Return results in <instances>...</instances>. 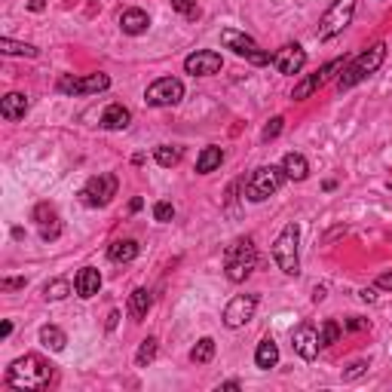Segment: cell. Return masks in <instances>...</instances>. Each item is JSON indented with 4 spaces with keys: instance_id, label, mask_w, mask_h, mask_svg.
Wrapping results in <instances>:
<instances>
[{
    "instance_id": "cell-1",
    "label": "cell",
    "mask_w": 392,
    "mask_h": 392,
    "mask_svg": "<svg viewBox=\"0 0 392 392\" xmlns=\"http://www.w3.org/2000/svg\"><path fill=\"white\" fill-rule=\"evenodd\" d=\"M52 377V368L40 356H22L10 365L6 371V383L12 389H43Z\"/></svg>"
},
{
    "instance_id": "cell-2",
    "label": "cell",
    "mask_w": 392,
    "mask_h": 392,
    "mask_svg": "<svg viewBox=\"0 0 392 392\" xmlns=\"http://www.w3.org/2000/svg\"><path fill=\"white\" fill-rule=\"evenodd\" d=\"M383 58H387V43H374L371 49H365L356 62H350L343 68L341 80H337V89L346 93V89H352L356 83H362L365 77L377 74V71H380V64H383Z\"/></svg>"
},
{
    "instance_id": "cell-3",
    "label": "cell",
    "mask_w": 392,
    "mask_h": 392,
    "mask_svg": "<svg viewBox=\"0 0 392 392\" xmlns=\"http://www.w3.org/2000/svg\"><path fill=\"white\" fill-rule=\"evenodd\" d=\"M254 264H258V252H254V243L248 236L236 239V243L224 252V270H227L230 282H245V279L252 276Z\"/></svg>"
},
{
    "instance_id": "cell-4",
    "label": "cell",
    "mask_w": 392,
    "mask_h": 392,
    "mask_svg": "<svg viewBox=\"0 0 392 392\" xmlns=\"http://www.w3.org/2000/svg\"><path fill=\"white\" fill-rule=\"evenodd\" d=\"M297 239H300L297 224H289V227H285V230L276 236V243H273V260H276V267L285 273V276H297V273H300Z\"/></svg>"
},
{
    "instance_id": "cell-5",
    "label": "cell",
    "mask_w": 392,
    "mask_h": 392,
    "mask_svg": "<svg viewBox=\"0 0 392 392\" xmlns=\"http://www.w3.org/2000/svg\"><path fill=\"white\" fill-rule=\"evenodd\" d=\"M352 16H356V0H334L328 6V12L322 16V22H319L316 37L319 40H331V37L343 34L352 25Z\"/></svg>"
},
{
    "instance_id": "cell-6",
    "label": "cell",
    "mask_w": 392,
    "mask_h": 392,
    "mask_svg": "<svg viewBox=\"0 0 392 392\" xmlns=\"http://www.w3.org/2000/svg\"><path fill=\"white\" fill-rule=\"evenodd\" d=\"M282 181H285L282 166H260V169H254L252 178H248L245 196L252 202H264L267 196H273L279 187H282Z\"/></svg>"
},
{
    "instance_id": "cell-7",
    "label": "cell",
    "mask_w": 392,
    "mask_h": 392,
    "mask_svg": "<svg viewBox=\"0 0 392 392\" xmlns=\"http://www.w3.org/2000/svg\"><path fill=\"white\" fill-rule=\"evenodd\" d=\"M221 43H224L227 49H233L239 58H245V62H252V64H270L273 58H270V52L267 49H260L258 43L252 40V37L245 34V31H236V28H224L221 31Z\"/></svg>"
},
{
    "instance_id": "cell-8",
    "label": "cell",
    "mask_w": 392,
    "mask_h": 392,
    "mask_svg": "<svg viewBox=\"0 0 392 392\" xmlns=\"http://www.w3.org/2000/svg\"><path fill=\"white\" fill-rule=\"evenodd\" d=\"M181 98H184V83L178 77H160L156 83H150L145 93V101L150 108H172Z\"/></svg>"
},
{
    "instance_id": "cell-9",
    "label": "cell",
    "mask_w": 392,
    "mask_h": 392,
    "mask_svg": "<svg viewBox=\"0 0 392 392\" xmlns=\"http://www.w3.org/2000/svg\"><path fill=\"white\" fill-rule=\"evenodd\" d=\"M114 196H117V178L104 172V175H95V178L86 181V187L80 191V202L89 208H104Z\"/></svg>"
},
{
    "instance_id": "cell-10",
    "label": "cell",
    "mask_w": 392,
    "mask_h": 392,
    "mask_svg": "<svg viewBox=\"0 0 392 392\" xmlns=\"http://www.w3.org/2000/svg\"><path fill=\"white\" fill-rule=\"evenodd\" d=\"M110 86L108 74H89V77H58V93L64 95H89V93H104Z\"/></svg>"
},
{
    "instance_id": "cell-11",
    "label": "cell",
    "mask_w": 392,
    "mask_h": 392,
    "mask_svg": "<svg viewBox=\"0 0 392 392\" xmlns=\"http://www.w3.org/2000/svg\"><path fill=\"white\" fill-rule=\"evenodd\" d=\"M254 310H258V297L254 294H236L224 306V325L227 328H243V325L254 319Z\"/></svg>"
},
{
    "instance_id": "cell-12",
    "label": "cell",
    "mask_w": 392,
    "mask_h": 392,
    "mask_svg": "<svg viewBox=\"0 0 392 392\" xmlns=\"http://www.w3.org/2000/svg\"><path fill=\"white\" fill-rule=\"evenodd\" d=\"M221 68H224V58L215 49H196L193 56L184 58V71L193 77H212V74H218Z\"/></svg>"
},
{
    "instance_id": "cell-13",
    "label": "cell",
    "mask_w": 392,
    "mask_h": 392,
    "mask_svg": "<svg viewBox=\"0 0 392 392\" xmlns=\"http://www.w3.org/2000/svg\"><path fill=\"white\" fill-rule=\"evenodd\" d=\"M273 64H276L279 74L294 77V74H300V71H304L306 52H304V47H297V43H289V47H282L276 56H273Z\"/></svg>"
},
{
    "instance_id": "cell-14",
    "label": "cell",
    "mask_w": 392,
    "mask_h": 392,
    "mask_svg": "<svg viewBox=\"0 0 392 392\" xmlns=\"http://www.w3.org/2000/svg\"><path fill=\"white\" fill-rule=\"evenodd\" d=\"M291 346L300 358L313 362V358L319 356V350H322V346H319V331L313 328V325H300V328L291 334Z\"/></svg>"
},
{
    "instance_id": "cell-15",
    "label": "cell",
    "mask_w": 392,
    "mask_h": 392,
    "mask_svg": "<svg viewBox=\"0 0 392 392\" xmlns=\"http://www.w3.org/2000/svg\"><path fill=\"white\" fill-rule=\"evenodd\" d=\"M74 291H77V297H83V300L95 297V294L101 291V273H98L95 267H83L74 276Z\"/></svg>"
},
{
    "instance_id": "cell-16",
    "label": "cell",
    "mask_w": 392,
    "mask_h": 392,
    "mask_svg": "<svg viewBox=\"0 0 392 392\" xmlns=\"http://www.w3.org/2000/svg\"><path fill=\"white\" fill-rule=\"evenodd\" d=\"M120 28H123V34H129V37H138V34H145V31L150 28V19H147V12L145 10H126L120 16Z\"/></svg>"
},
{
    "instance_id": "cell-17",
    "label": "cell",
    "mask_w": 392,
    "mask_h": 392,
    "mask_svg": "<svg viewBox=\"0 0 392 392\" xmlns=\"http://www.w3.org/2000/svg\"><path fill=\"white\" fill-rule=\"evenodd\" d=\"M25 114H28V98L22 93H10L0 98V117L3 120H22Z\"/></svg>"
},
{
    "instance_id": "cell-18",
    "label": "cell",
    "mask_w": 392,
    "mask_h": 392,
    "mask_svg": "<svg viewBox=\"0 0 392 392\" xmlns=\"http://www.w3.org/2000/svg\"><path fill=\"white\" fill-rule=\"evenodd\" d=\"M129 123H132V114H129V108H123V104H108L101 114V126L110 129V132H120V129H126Z\"/></svg>"
},
{
    "instance_id": "cell-19",
    "label": "cell",
    "mask_w": 392,
    "mask_h": 392,
    "mask_svg": "<svg viewBox=\"0 0 392 392\" xmlns=\"http://www.w3.org/2000/svg\"><path fill=\"white\" fill-rule=\"evenodd\" d=\"M282 172L289 181H304L306 175H310V162H306L304 154H294L291 150V154L282 156Z\"/></svg>"
},
{
    "instance_id": "cell-20",
    "label": "cell",
    "mask_w": 392,
    "mask_h": 392,
    "mask_svg": "<svg viewBox=\"0 0 392 392\" xmlns=\"http://www.w3.org/2000/svg\"><path fill=\"white\" fill-rule=\"evenodd\" d=\"M138 243L135 239H117V243H110L108 248V258L114 260V264H129V260L138 258Z\"/></svg>"
},
{
    "instance_id": "cell-21",
    "label": "cell",
    "mask_w": 392,
    "mask_h": 392,
    "mask_svg": "<svg viewBox=\"0 0 392 392\" xmlns=\"http://www.w3.org/2000/svg\"><path fill=\"white\" fill-rule=\"evenodd\" d=\"M276 362H279V346L273 337H264V341L258 343V352H254V365L270 371V368H276Z\"/></svg>"
},
{
    "instance_id": "cell-22",
    "label": "cell",
    "mask_w": 392,
    "mask_h": 392,
    "mask_svg": "<svg viewBox=\"0 0 392 392\" xmlns=\"http://www.w3.org/2000/svg\"><path fill=\"white\" fill-rule=\"evenodd\" d=\"M154 306V297H150L147 289H135L129 294V313H132V319H147V310Z\"/></svg>"
},
{
    "instance_id": "cell-23",
    "label": "cell",
    "mask_w": 392,
    "mask_h": 392,
    "mask_svg": "<svg viewBox=\"0 0 392 392\" xmlns=\"http://www.w3.org/2000/svg\"><path fill=\"white\" fill-rule=\"evenodd\" d=\"M221 162H224V150L221 147H206L199 156H196V172L208 175V172H215Z\"/></svg>"
},
{
    "instance_id": "cell-24",
    "label": "cell",
    "mask_w": 392,
    "mask_h": 392,
    "mask_svg": "<svg viewBox=\"0 0 392 392\" xmlns=\"http://www.w3.org/2000/svg\"><path fill=\"white\" fill-rule=\"evenodd\" d=\"M40 343L47 346V350H52V352H62L64 343H68V337H64V331L56 328V325H43V328H40Z\"/></svg>"
},
{
    "instance_id": "cell-25",
    "label": "cell",
    "mask_w": 392,
    "mask_h": 392,
    "mask_svg": "<svg viewBox=\"0 0 392 392\" xmlns=\"http://www.w3.org/2000/svg\"><path fill=\"white\" fill-rule=\"evenodd\" d=\"M322 86V77H319V71L316 74H310V77H304V80L297 83V86H294V93H291V98L294 101H304V98H310L313 93H316V89Z\"/></svg>"
},
{
    "instance_id": "cell-26",
    "label": "cell",
    "mask_w": 392,
    "mask_h": 392,
    "mask_svg": "<svg viewBox=\"0 0 392 392\" xmlns=\"http://www.w3.org/2000/svg\"><path fill=\"white\" fill-rule=\"evenodd\" d=\"M212 358H215V341H212V337H202V341L191 350V362H196V365H208Z\"/></svg>"
},
{
    "instance_id": "cell-27",
    "label": "cell",
    "mask_w": 392,
    "mask_h": 392,
    "mask_svg": "<svg viewBox=\"0 0 392 392\" xmlns=\"http://www.w3.org/2000/svg\"><path fill=\"white\" fill-rule=\"evenodd\" d=\"M0 52H3V56H28V58H34V56H37V47H31V43H19V40H10V37H3V40H0Z\"/></svg>"
},
{
    "instance_id": "cell-28",
    "label": "cell",
    "mask_w": 392,
    "mask_h": 392,
    "mask_svg": "<svg viewBox=\"0 0 392 392\" xmlns=\"http://www.w3.org/2000/svg\"><path fill=\"white\" fill-rule=\"evenodd\" d=\"M154 156H156V162H160V166L172 169V166H178V162H181V147H172V145H160V147L154 150Z\"/></svg>"
},
{
    "instance_id": "cell-29",
    "label": "cell",
    "mask_w": 392,
    "mask_h": 392,
    "mask_svg": "<svg viewBox=\"0 0 392 392\" xmlns=\"http://www.w3.org/2000/svg\"><path fill=\"white\" fill-rule=\"evenodd\" d=\"M341 341V325L334 322V319H328V322H322V328H319V346H331Z\"/></svg>"
},
{
    "instance_id": "cell-30",
    "label": "cell",
    "mask_w": 392,
    "mask_h": 392,
    "mask_svg": "<svg viewBox=\"0 0 392 392\" xmlns=\"http://www.w3.org/2000/svg\"><path fill=\"white\" fill-rule=\"evenodd\" d=\"M71 294V282L68 279H52V282H47V289H43V297L47 300H62Z\"/></svg>"
},
{
    "instance_id": "cell-31",
    "label": "cell",
    "mask_w": 392,
    "mask_h": 392,
    "mask_svg": "<svg viewBox=\"0 0 392 392\" xmlns=\"http://www.w3.org/2000/svg\"><path fill=\"white\" fill-rule=\"evenodd\" d=\"M154 358H156V337H147V341L138 346V356H135V365H138V368H147V365L154 362Z\"/></svg>"
},
{
    "instance_id": "cell-32",
    "label": "cell",
    "mask_w": 392,
    "mask_h": 392,
    "mask_svg": "<svg viewBox=\"0 0 392 392\" xmlns=\"http://www.w3.org/2000/svg\"><path fill=\"white\" fill-rule=\"evenodd\" d=\"M172 10L181 12V16H187V19L199 16V6H196V0H172Z\"/></svg>"
},
{
    "instance_id": "cell-33",
    "label": "cell",
    "mask_w": 392,
    "mask_h": 392,
    "mask_svg": "<svg viewBox=\"0 0 392 392\" xmlns=\"http://www.w3.org/2000/svg\"><path fill=\"white\" fill-rule=\"evenodd\" d=\"M282 126H285V120H282V117H273V120L264 126V132H260V138H264V141L279 138V132H282Z\"/></svg>"
},
{
    "instance_id": "cell-34",
    "label": "cell",
    "mask_w": 392,
    "mask_h": 392,
    "mask_svg": "<svg viewBox=\"0 0 392 392\" xmlns=\"http://www.w3.org/2000/svg\"><path fill=\"white\" fill-rule=\"evenodd\" d=\"M154 218H156V221H162V224H169V221L175 218L172 202H156V206H154Z\"/></svg>"
},
{
    "instance_id": "cell-35",
    "label": "cell",
    "mask_w": 392,
    "mask_h": 392,
    "mask_svg": "<svg viewBox=\"0 0 392 392\" xmlns=\"http://www.w3.org/2000/svg\"><path fill=\"white\" fill-rule=\"evenodd\" d=\"M34 218H37V224H43V227H47L49 221H56V208L43 202V206H37V208H34Z\"/></svg>"
},
{
    "instance_id": "cell-36",
    "label": "cell",
    "mask_w": 392,
    "mask_h": 392,
    "mask_svg": "<svg viewBox=\"0 0 392 392\" xmlns=\"http://www.w3.org/2000/svg\"><path fill=\"white\" fill-rule=\"evenodd\" d=\"M365 371H368V362H356V365H350V371H343V380H356V377H362Z\"/></svg>"
},
{
    "instance_id": "cell-37",
    "label": "cell",
    "mask_w": 392,
    "mask_h": 392,
    "mask_svg": "<svg viewBox=\"0 0 392 392\" xmlns=\"http://www.w3.org/2000/svg\"><path fill=\"white\" fill-rule=\"evenodd\" d=\"M0 289H3V291H12V289H25V279H3V282H0Z\"/></svg>"
},
{
    "instance_id": "cell-38",
    "label": "cell",
    "mask_w": 392,
    "mask_h": 392,
    "mask_svg": "<svg viewBox=\"0 0 392 392\" xmlns=\"http://www.w3.org/2000/svg\"><path fill=\"white\" fill-rule=\"evenodd\" d=\"M346 328H350V331H362V328H368V322H365V319H358V316H352L350 322H346Z\"/></svg>"
},
{
    "instance_id": "cell-39",
    "label": "cell",
    "mask_w": 392,
    "mask_h": 392,
    "mask_svg": "<svg viewBox=\"0 0 392 392\" xmlns=\"http://www.w3.org/2000/svg\"><path fill=\"white\" fill-rule=\"evenodd\" d=\"M377 285H380V289H389V291H392V273H383V276L377 279Z\"/></svg>"
},
{
    "instance_id": "cell-40",
    "label": "cell",
    "mask_w": 392,
    "mask_h": 392,
    "mask_svg": "<svg viewBox=\"0 0 392 392\" xmlns=\"http://www.w3.org/2000/svg\"><path fill=\"white\" fill-rule=\"evenodd\" d=\"M28 10H31V12H43V10H47V0H31Z\"/></svg>"
},
{
    "instance_id": "cell-41",
    "label": "cell",
    "mask_w": 392,
    "mask_h": 392,
    "mask_svg": "<svg viewBox=\"0 0 392 392\" xmlns=\"http://www.w3.org/2000/svg\"><path fill=\"white\" fill-rule=\"evenodd\" d=\"M362 300H365V304H374V300H377L374 289H365V291H362Z\"/></svg>"
},
{
    "instance_id": "cell-42",
    "label": "cell",
    "mask_w": 392,
    "mask_h": 392,
    "mask_svg": "<svg viewBox=\"0 0 392 392\" xmlns=\"http://www.w3.org/2000/svg\"><path fill=\"white\" fill-rule=\"evenodd\" d=\"M117 319H120V313L110 310V316H108V331H114V328H117Z\"/></svg>"
},
{
    "instance_id": "cell-43",
    "label": "cell",
    "mask_w": 392,
    "mask_h": 392,
    "mask_svg": "<svg viewBox=\"0 0 392 392\" xmlns=\"http://www.w3.org/2000/svg\"><path fill=\"white\" fill-rule=\"evenodd\" d=\"M0 334H3V337H10V334H12V322H3V328H0Z\"/></svg>"
}]
</instances>
